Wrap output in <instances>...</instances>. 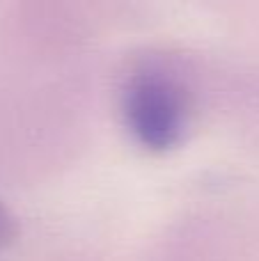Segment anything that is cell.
<instances>
[{"instance_id":"cell-2","label":"cell","mask_w":259,"mask_h":261,"mask_svg":"<svg viewBox=\"0 0 259 261\" xmlns=\"http://www.w3.org/2000/svg\"><path fill=\"white\" fill-rule=\"evenodd\" d=\"M18 236V220L3 202H0V252L7 250Z\"/></svg>"},{"instance_id":"cell-1","label":"cell","mask_w":259,"mask_h":261,"mask_svg":"<svg viewBox=\"0 0 259 261\" xmlns=\"http://www.w3.org/2000/svg\"><path fill=\"white\" fill-rule=\"evenodd\" d=\"M128 130L151 151H168L177 147L186 128V94L174 81L163 76L138 78L124 101Z\"/></svg>"}]
</instances>
